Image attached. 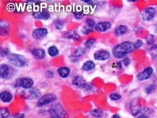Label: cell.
<instances>
[{
    "label": "cell",
    "mask_w": 157,
    "mask_h": 118,
    "mask_svg": "<svg viewBox=\"0 0 157 118\" xmlns=\"http://www.w3.org/2000/svg\"><path fill=\"white\" fill-rule=\"evenodd\" d=\"M136 50L134 43L131 41H124L114 46L112 49V55L117 59L125 58L128 54H130Z\"/></svg>",
    "instance_id": "obj_1"
},
{
    "label": "cell",
    "mask_w": 157,
    "mask_h": 118,
    "mask_svg": "<svg viewBox=\"0 0 157 118\" xmlns=\"http://www.w3.org/2000/svg\"><path fill=\"white\" fill-rule=\"evenodd\" d=\"M7 60L10 65L18 68H23V67H27L29 64V59L20 54H10L7 57Z\"/></svg>",
    "instance_id": "obj_2"
},
{
    "label": "cell",
    "mask_w": 157,
    "mask_h": 118,
    "mask_svg": "<svg viewBox=\"0 0 157 118\" xmlns=\"http://www.w3.org/2000/svg\"><path fill=\"white\" fill-rule=\"evenodd\" d=\"M51 118H67V113L64 109L63 106L60 103H55L50 107L49 110Z\"/></svg>",
    "instance_id": "obj_3"
},
{
    "label": "cell",
    "mask_w": 157,
    "mask_h": 118,
    "mask_svg": "<svg viewBox=\"0 0 157 118\" xmlns=\"http://www.w3.org/2000/svg\"><path fill=\"white\" fill-rule=\"evenodd\" d=\"M33 80L29 77L18 78L14 83V88H22L24 89H31L33 86Z\"/></svg>",
    "instance_id": "obj_4"
},
{
    "label": "cell",
    "mask_w": 157,
    "mask_h": 118,
    "mask_svg": "<svg viewBox=\"0 0 157 118\" xmlns=\"http://www.w3.org/2000/svg\"><path fill=\"white\" fill-rule=\"evenodd\" d=\"M57 97L54 93H47L45 94L42 95L41 97L38 100L37 103H36V106L38 107H42L44 106H47L49 104H52L57 101Z\"/></svg>",
    "instance_id": "obj_5"
},
{
    "label": "cell",
    "mask_w": 157,
    "mask_h": 118,
    "mask_svg": "<svg viewBox=\"0 0 157 118\" xmlns=\"http://www.w3.org/2000/svg\"><path fill=\"white\" fill-rule=\"evenodd\" d=\"M156 9L153 7H148L144 9L142 12V18L144 21L149 22L151 21L156 16Z\"/></svg>",
    "instance_id": "obj_6"
},
{
    "label": "cell",
    "mask_w": 157,
    "mask_h": 118,
    "mask_svg": "<svg viewBox=\"0 0 157 118\" xmlns=\"http://www.w3.org/2000/svg\"><path fill=\"white\" fill-rule=\"evenodd\" d=\"M94 58L96 61H106L110 58V53L105 49L97 50L94 53Z\"/></svg>",
    "instance_id": "obj_7"
},
{
    "label": "cell",
    "mask_w": 157,
    "mask_h": 118,
    "mask_svg": "<svg viewBox=\"0 0 157 118\" xmlns=\"http://www.w3.org/2000/svg\"><path fill=\"white\" fill-rule=\"evenodd\" d=\"M153 73H154V69L151 67H148L145 68L144 70L140 72L137 75V79L140 81H146V80L149 79L151 76L152 75Z\"/></svg>",
    "instance_id": "obj_8"
},
{
    "label": "cell",
    "mask_w": 157,
    "mask_h": 118,
    "mask_svg": "<svg viewBox=\"0 0 157 118\" xmlns=\"http://www.w3.org/2000/svg\"><path fill=\"white\" fill-rule=\"evenodd\" d=\"M48 33H49V31L47 28H39V29L33 30L32 36L35 39L40 40L47 36Z\"/></svg>",
    "instance_id": "obj_9"
},
{
    "label": "cell",
    "mask_w": 157,
    "mask_h": 118,
    "mask_svg": "<svg viewBox=\"0 0 157 118\" xmlns=\"http://www.w3.org/2000/svg\"><path fill=\"white\" fill-rule=\"evenodd\" d=\"M72 85L79 88V89H86L88 86V83L83 77L80 75H76L73 78L72 81Z\"/></svg>",
    "instance_id": "obj_10"
},
{
    "label": "cell",
    "mask_w": 157,
    "mask_h": 118,
    "mask_svg": "<svg viewBox=\"0 0 157 118\" xmlns=\"http://www.w3.org/2000/svg\"><path fill=\"white\" fill-rule=\"evenodd\" d=\"M31 54L36 59L42 60L46 57V51L42 48L35 47L31 49Z\"/></svg>",
    "instance_id": "obj_11"
},
{
    "label": "cell",
    "mask_w": 157,
    "mask_h": 118,
    "mask_svg": "<svg viewBox=\"0 0 157 118\" xmlns=\"http://www.w3.org/2000/svg\"><path fill=\"white\" fill-rule=\"evenodd\" d=\"M86 50L87 49H86L85 47H79L78 48V49H76L73 54L70 56V60H71L72 63L77 62L80 57H81L82 55H85L86 53Z\"/></svg>",
    "instance_id": "obj_12"
},
{
    "label": "cell",
    "mask_w": 157,
    "mask_h": 118,
    "mask_svg": "<svg viewBox=\"0 0 157 118\" xmlns=\"http://www.w3.org/2000/svg\"><path fill=\"white\" fill-rule=\"evenodd\" d=\"M32 16L33 18L36 20H43V21H47L50 18L51 15L49 12L47 11H36L32 13Z\"/></svg>",
    "instance_id": "obj_13"
},
{
    "label": "cell",
    "mask_w": 157,
    "mask_h": 118,
    "mask_svg": "<svg viewBox=\"0 0 157 118\" xmlns=\"http://www.w3.org/2000/svg\"><path fill=\"white\" fill-rule=\"evenodd\" d=\"M112 27V24L109 21H101L96 23L95 29L98 32H105Z\"/></svg>",
    "instance_id": "obj_14"
},
{
    "label": "cell",
    "mask_w": 157,
    "mask_h": 118,
    "mask_svg": "<svg viewBox=\"0 0 157 118\" xmlns=\"http://www.w3.org/2000/svg\"><path fill=\"white\" fill-rule=\"evenodd\" d=\"M13 99V94L10 91H3L0 93V100L2 102L8 104Z\"/></svg>",
    "instance_id": "obj_15"
},
{
    "label": "cell",
    "mask_w": 157,
    "mask_h": 118,
    "mask_svg": "<svg viewBox=\"0 0 157 118\" xmlns=\"http://www.w3.org/2000/svg\"><path fill=\"white\" fill-rule=\"evenodd\" d=\"M28 93V97L27 99H39L41 97V91L40 89H31L28 91L27 92Z\"/></svg>",
    "instance_id": "obj_16"
},
{
    "label": "cell",
    "mask_w": 157,
    "mask_h": 118,
    "mask_svg": "<svg viewBox=\"0 0 157 118\" xmlns=\"http://www.w3.org/2000/svg\"><path fill=\"white\" fill-rule=\"evenodd\" d=\"M10 73V69L7 64H1L0 65V77L2 79H6Z\"/></svg>",
    "instance_id": "obj_17"
},
{
    "label": "cell",
    "mask_w": 157,
    "mask_h": 118,
    "mask_svg": "<svg viewBox=\"0 0 157 118\" xmlns=\"http://www.w3.org/2000/svg\"><path fill=\"white\" fill-rule=\"evenodd\" d=\"M57 73L62 78H67L70 76L71 70L68 67H60L57 69Z\"/></svg>",
    "instance_id": "obj_18"
},
{
    "label": "cell",
    "mask_w": 157,
    "mask_h": 118,
    "mask_svg": "<svg viewBox=\"0 0 157 118\" xmlns=\"http://www.w3.org/2000/svg\"><path fill=\"white\" fill-rule=\"evenodd\" d=\"M128 32V28L125 25H118L117 27L114 29V33L117 36H123L126 34Z\"/></svg>",
    "instance_id": "obj_19"
},
{
    "label": "cell",
    "mask_w": 157,
    "mask_h": 118,
    "mask_svg": "<svg viewBox=\"0 0 157 118\" xmlns=\"http://www.w3.org/2000/svg\"><path fill=\"white\" fill-rule=\"evenodd\" d=\"M136 101V100L132 101L131 105H130V109H131L132 115L133 116H136L140 112V111H141V107H140V105L138 103V101Z\"/></svg>",
    "instance_id": "obj_20"
},
{
    "label": "cell",
    "mask_w": 157,
    "mask_h": 118,
    "mask_svg": "<svg viewBox=\"0 0 157 118\" xmlns=\"http://www.w3.org/2000/svg\"><path fill=\"white\" fill-rule=\"evenodd\" d=\"M96 65L92 60H87L82 65V70L83 71H90L95 69Z\"/></svg>",
    "instance_id": "obj_21"
},
{
    "label": "cell",
    "mask_w": 157,
    "mask_h": 118,
    "mask_svg": "<svg viewBox=\"0 0 157 118\" xmlns=\"http://www.w3.org/2000/svg\"><path fill=\"white\" fill-rule=\"evenodd\" d=\"M10 31V24L5 21H1V35L7 36Z\"/></svg>",
    "instance_id": "obj_22"
},
{
    "label": "cell",
    "mask_w": 157,
    "mask_h": 118,
    "mask_svg": "<svg viewBox=\"0 0 157 118\" xmlns=\"http://www.w3.org/2000/svg\"><path fill=\"white\" fill-rule=\"evenodd\" d=\"M47 52H48V55H49L50 57H55L59 55V51L57 47H56V46L54 45H52V46H50V47L48 48Z\"/></svg>",
    "instance_id": "obj_23"
},
{
    "label": "cell",
    "mask_w": 157,
    "mask_h": 118,
    "mask_svg": "<svg viewBox=\"0 0 157 118\" xmlns=\"http://www.w3.org/2000/svg\"><path fill=\"white\" fill-rule=\"evenodd\" d=\"M64 38L67 39H72V40H80V36L76 31H69L66 32L64 34Z\"/></svg>",
    "instance_id": "obj_24"
},
{
    "label": "cell",
    "mask_w": 157,
    "mask_h": 118,
    "mask_svg": "<svg viewBox=\"0 0 157 118\" xmlns=\"http://www.w3.org/2000/svg\"><path fill=\"white\" fill-rule=\"evenodd\" d=\"M10 116V111L9 109L5 107H2L0 109V118H8Z\"/></svg>",
    "instance_id": "obj_25"
},
{
    "label": "cell",
    "mask_w": 157,
    "mask_h": 118,
    "mask_svg": "<svg viewBox=\"0 0 157 118\" xmlns=\"http://www.w3.org/2000/svg\"><path fill=\"white\" fill-rule=\"evenodd\" d=\"M90 115H92L93 117L96 118H101L103 117L104 112L101 110H100L99 109H94L90 111Z\"/></svg>",
    "instance_id": "obj_26"
},
{
    "label": "cell",
    "mask_w": 157,
    "mask_h": 118,
    "mask_svg": "<svg viewBox=\"0 0 157 118\" xmlns=\"http://www.w3.org/2000/svg\"><path fill=\"white\" fill-rule=\"evenodd\" d=\"M10 49L7 47H1V50H0V55H1V57H8L9 55H10Z\"/></svg>",
    "instance_id": "obj_27"
},
{
    "label": "cell",
    "mask_w": 157,
    "mask_h": 118,
    "mask_svg": "<svg viewBox=\"0 0 157 118\" xmlns=\"http://www.w3.org/2000/svg\"><path fill=\"white\" fill-rule=\"evenodd\" d=\"M86 24L87 25V27L90 28V29H95L96 27V22L93 18H90V17H87L86 19Z\"/></svg>",
    "instance_id": "obj_28"
},
{
    "label": "cell",
    "mask_w": 157,
    "mask_h": 118,
    "mask_svg": "<svg viewBox=\"0 0 157 118\" xmlns=\"http://www.w3.org/2000/svg\"><path fill=\"white\" fill-rule=\"evenodd\" d=\"M95 42L96 41L93 39H87L86 41H85V42H84V47H85L86 49H89L95 44Z\"/></svg>",
    "instance_id": "obj_29"
},
{
    "label": "cell",
    "mask_w": 157,
    "mask_h": 118,
    "mask_svg": "<svg viewBox=\"0 0 157 118\" xmlns=\"http://www.w3.org/2000/svg\"><path fill=\"white\" fill-rule=\"evenodd\" d=\"M146 44L148 46H153L155 44V37L154 35L148 34L146 38Z\"/></svg>",
    "instance_id": "obj_30"
},
{
    "label": "cell",
    "mask_w": 157,
    "mask_h": 118,
    "mask_svg": "<svg viewBox=\"0 0 157 118\" xmlns=\"http://www.w3.org/2000/svg\"><path fill=\"white\" fill-rule=\"evenodd\" d=\"M64 21L62 20H57L54 23V28L57 30H62L64 26Z\"/></svg>",
    "instance_id": "obj_31"
},
{
    "label": "cell",
    "mask_w": 157,
    "mask_h": 118,
    "mask_svg": "<svg viewBox=\"0 0 157 118\" xmlns=\"http://www.w3.org/2000/svg\"><path fill=\"white\" fill-rule=\"evenodd\" d=\"M156 89V86L154 84H150V85L147 86L145 88V92L147 93V94H150V93H153Z\"/></svg>",
    "instance_id": "obj_32"
},
{
    "label": "cell",
    "mask_w": 157,
    "mask_h": 118,
    "mask_svg": "<svg viewBox=\"0 0 157 118\" xmlns=\"http://www.w3.org/2000/svg\"><path fill=\"white\" fill-rule=\"evenodd\" d=\"M121 95L118 93H112L109 95V99L112 101H118V100L121 99Z\"/></svg>",
    "instance_id": "obj_33"
},
{
    "label": "cell",
    "mask_w": 157,
    "mask_h": 118,
    "mask_svg": "<svg viewBox=\"0 0 157 118\" xmlns=\"http://www.w3.org/2000/svg\"><path fill=\"white\" fill-rule=\"evenodd\" d=\"M73 14L75 18L78 20H81L82 17H84V13L81 11H75L73 13Z\"/></svg>",
    "instance_id": "obj_34"
},
{
    "label": "cell",
    "mask_w": 157,
    "mask_h": 118,
    "mask_svg": "<svg viewBox=\"0 0 157 118\" xmlns=\"http://www.w3.org/2000/svg\"><path fill=\"white\" fill-rule=\"evenodd\" d=\"M134 44L135 47H136V49H139V48H140L143 45H144V41H143L141 39H138L134 42Z\"/></svg>",
    "instance_id": "obj_35"
},
{
    "label": "cell",
    "mask_w": 157,
    "mask_h": 118,
    "mask_svg": "<svg viewBox=\"0 0 157 118\" xmlns=\"http://www.w3.org/2000/svg\"><path fill=\"white\" fill-rule=\"evenodd\" d=\"M122 63H123L124 67H128V66L130 65V64L131 63V59L129 57L124 58L123 60H122Z\"/></svg>",
    "instance_id": "obj_36"
},
{
    "label": "cell",
    "mask_w": 157,
    "mask_h": 118,
    "mask_svg": "<svg viewBox=\"0 0 157 118\" xmlns=\"http://www.w3.org/2000/svg\"><path fill=\"white\" fill-rule=\"evenodd\" d=\"M46 76L48 78H54V73L53 70H47L46 72Z\"/></svg>",
    "instance_id": "obj_37"
},
{
    "label": "cell",
    "mask_w": 157,
    "mask_h": 118,
    "mask_svg": "<svg viewBox=\"0 0 157 118\" xmlns=\"http://www.w3.org/2000/svg\"><path fill=\"white\" fill-rule=\"evenodd\" d=\"M92 31H93V29H90V28H88V27H86L85 29H83L82 30V34L87 35V34H88V33H90Z\"/></svg>",
    "instance_id": "obj_38"
},
{
    "label": "cell",
    "mask_w": 157,
    "mask_h": 118,
    "mask_svg": "<svg viewBox=\"0 0 157 118\" xmlns=\"http://www.w3.org/2000/svg\"><path fill=\"white\" fill-rule=\"evenodd\" d=\"M13 118H25V115L23 113H17L13 115Z\"/></svg>",
    "instance_id": "obj_39"
},
{
    "label": "cell",
    "mask_w": 157,
    "mask_h": 118,
    "mask_svg": "<svg viewBox=\"0 0 157 118\" xmlns=\"http://www.w3.org/2000/svg\"><path fill=\"white\" fill-rule=\"evenodd\" d=\"M113 67H116V68H118V69H121L122 68V63H120V62H118V63H114V64H113Z\"/></svg>",
    "instance_id": "obj_40"
},
{
    "label": "cell",
    "mask_w": 157,
    "mask_h": 118,
    "mask_svg": "<svg viewBox=\"0 0 157 118\" xmlns=\"http://www.w3.org/2000/svg\"><path fill=\"white\" fill-rule=\"evenodd\" d=\"M82 2L84 3H86V4H92L93 3V1H90V0H82Z\"/></svg>",
    "instance_id": "obj_41"
},
{
    "label": "cell",
    "mask_w": 157,
    "mask_h": 118,
    "mask_svg": "<svg viewBox=\"0 0 157 118\" xmlns=\"http://www.w3.org/2000/svg\"><path fill=\"white\" fill-rule=\"evenodd\" d=\"M136 118H149L148 116L146 115H140L139 116H138Z\"/></svg>",
    "instance_id": "obj_42"
},
{
    "label": "cell",
    "mask_w": 157,
    "mask_h": 118,
    "mask_svg": "<svg viewBox=\"0 0 157 118\" xmlns=\"http://www.w3.org/2000/svg\"><path fill=\"white\" fill-rule=\"evenodd\" d=\"M111 118H121V117H120V116L117 115V114H115V115H112V117Z\"/></svg>",
    "instance_id": "obj_43"
},
{
    "label": "cell",
    "mask_w": 157,
    "mask_h": 118,
    "mask_svg": "<svg viewBox=\"0 0 157 118\" xmlns=\"http://www.w3.org/2000/svg\"><path fill=\"white\" fill-rule=\"evenodd\" d=\"M156 72H157V68H156Z\"/></svg>",
    "instance_id": "obj_44"
}]
</instances>
